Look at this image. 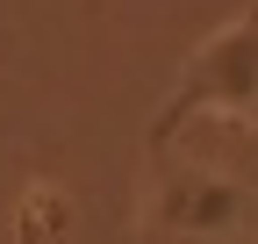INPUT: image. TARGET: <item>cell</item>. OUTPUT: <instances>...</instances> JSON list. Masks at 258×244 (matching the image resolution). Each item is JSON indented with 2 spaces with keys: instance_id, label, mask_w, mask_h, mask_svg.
I'll return each mask as SVG.
<instances>
[{
  "instance_id": "obj_2",
  "label": "cell",
  "mask_w": 258,
  "mask_h": 244,
  "mask_svg": "<svg viewBox=\"0 0 258 244\" xmlns=\"http://www.w3.org/2000/svg\"><path fill=\"white\" fill-rule=\"evenodd\" d=\"M186 115H244V122H258V15L215 29L194 50V65L179 72V94H172L158 130H172Z\"/></svg>"
},
{
  "instance_id": "obj_1",
  "label": "cell",
  "mask_w": 258,
  "mask_h": 244,
  "mask_svg": "<svg viewBox=\"0 0 258 244\" xmlns=\"http://www.w3.org/2000/svg\"><path fill=\"white\" fill-rule=\"evenodd\" d=\"M151 230H165V237H244V230H258V187L208 165V158L165 165L158 194H151Z\"/></svg>"
}]
</instances>
